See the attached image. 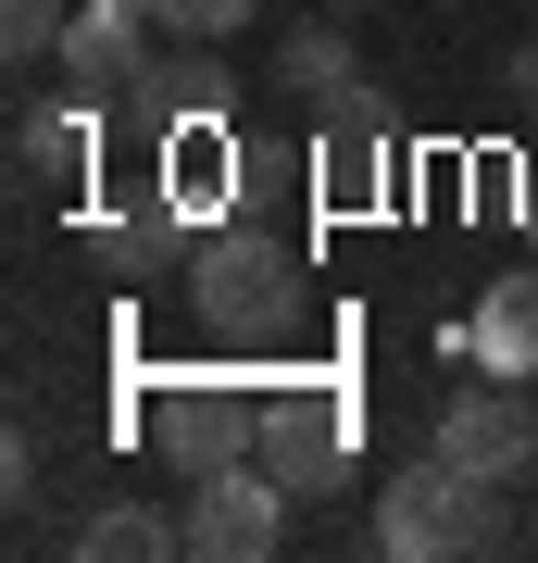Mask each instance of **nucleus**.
Segmentation results:
<instances>
[{"mask_svg":"<svg viewBox=\"0 0 538 563\" xmlns=\"http://www.w3.org/2000/svg\"><path fill=\"white\" fill-rule=\"evenodd\" d=\"M188 313H200V339H226V351H276L300 325V251L263 213H213L200 251H188Z\"/></svg>","mask_w":538,"mask_h":563,"instance_id":"nucleus-1","label":"nucleus"},{"mask_svg":"<svg viewBox=\"0 0 538 563\" xmlns=\"http://www.w3.org/2000/svg\"><path fill=\"white\" fill-rule=\"evenodd\" d=\"M388 563H476V551H514V514H501L488 476H463V463H388L376 476V526H363Z\"/></svg>","mask_w":538,"mask_h":563,"instance_id":"nucleus-2","label":"nucleus"},{"mask_svg":"<svg viewBox=\"0 0 538 563\" xmlns=\"http://www.w3.org/2000/svg\"><path fill=\"white\" fill-rule=\"evenodd\" d=\"M288 501L300 488L276 476V463H213V476L188 488V563H276L288 551Z\"/></svg>","mask_w":538,"mask_h":563,"instance_id":"nucleus-3","label":"nucleus"},{"mask_svg":"<svg viewBox=\"0 0 538 563\" xmlns=\"http://www.w3.org/2000/svg\"><path fill=\"white\" fill-rule=\"evenodd\" d=\"M139 439L176 463V476H213V463H251L263 451V401H239L226 376H176L139 401Z\"/></svg>","mask_w":538,"mask_h":563,"instance_id":"nucleus-4","label":"nucleus"},{"mask_svg":"<svg viewBox=\"0 0 538 563\" xmlns=\"http://www.w3.org/2000/svg\"><path fill=\"white\" fill-rule=\"evenodd\" d=\"M351 388H326V376H276L263 388V463H276L288 488H339L351 476Z\"/></svg>","mask_w":538,"mask_h":563,"instance_id":"nucleus-5","label":"nucleus"},{"mask_svg":"<svg viewBox=\"0 0 538 563\" xmlns=\"http://www.w3.org/2000/svg\"><path fill=\"white\" fill-rule=\"evenodd\" d=\"M163 51V13L151 0H76V25H63V88H76L88 113H125V88H139V63Z\"/></svg>","mask_w":538,"mask_h":563,"instance_id":"nucleus-6","label":"nucleus"},{"mask_svg":"<svg viewBox=\"0 0 538 563\" xmlns=\"http://www.w3.org/2000/svg\"><path fill=\"white\" fill-rule=\"evenodd\" d=\"M426 451L463 463V476H488V488H514V476H538V413H526V388H514V376L451 388V401H439V439H426Z\"/></svg>","mask_w":538,"mask_h":563,"instance_id":"nucleus-7","label":"nucleus"},{"mask_svg":"<svg viewBox=\"0 0 538 563\" xmlns=\"http://www.w3.org/2000/svg\"><path fill=\"white\" fill-rule=\"evenodd\" d=\"M314 188H326V213H376L388 201V101L376 88H326V139H314Z\"/></svg>","mask_w":538,"mask_h":563,"instance_id":"nucleus-8","label":"nucleus"},{"mask_svg":"<svg viewBox=\"0 0 538 563\" xmlns=\"http://www.w3.org/2000/svg\"><path fill=\"white\" fill-rule=\"evenodd\" d=\"M226 101H239V88H226L213 38H163V51L139 63V88H125V113H139V125H163V139H176V125H213Z\"/></svg>","mask_w":538,"mask_h":563,"instance_id":"nucleus-9","label":"nucleus"},{"mask_svg":"<svg viewBox=\"0 0 538 563\" xmlns=\"http://www.w3.org/2000/svg\"><path fill=\"white\" fill-rule=\"evenodd\" d=\"M463 351H476V376H514V388H526V376H538V276H488Z\"/></svg>","mask_w":538,"mask_h":563,"instance_id":"nucleus-10","label":"nucleus"},{"mask_svg":"<svg viewBox=\"0 0 538 563\" xmlns=\"http://www.w3.org/2000/svg\"><path fill=\"white\" fill-rule=\"evenodd\" d=\"M88 251L113 263L125 288H151V276H188V251H200V225H188L176 201H139V213H113V225H100Z\"/></svg>","mask_w":538,"mask_h":563,"instance_id":"nucleus-11","label":"nucleus"},{"mask_svg":"<svg viewBox=\"0 0 538 563\" xmlns=\"http://www.w3.org/2000/svg\"><path fill=\"white\" fill-rule=\"evenodd\" d=\"M188 551V514H151V501H113L76 526V563H176Z\"/></svg>","mask_w":538,"mask_h":563,"instance_id":"nucleus-12","label":"nucleus"},{"mask_svg":"<svg viewBox=\"0 0 538 563\" xmlns=\"http://www.w3.org/2000/svg\"><path fill=\"white\" fill-rule=\"evenodd\" d=\"M13 163H25L39 188L88 163V101H76V88H63V101H25V113H13Z\"/></svg>","mask_w":538,"mask_h":563,"instance_id":"nucleus-13","label":"nucleus"},{"mask_svg":"<svg viewBox=\"0 0 538 563\" xmlns=\"http://www.w3.org/2000/svg\"><path fill=\"white\" fill-rule=\"evenodd\" d=\"M276 76L314 88V101H326V88H351V38H339V13H300L288 38H276Z\"/></svg>","mask_w":538,"mask_h":563,"instance_id":"nucleus-14","label":"nucleus"},{"mask_svg":"<svg viewBox=\"0 0 538 563\" xmlns=\"http://www.w3.org/2000/svg\"><path fill=\"white\" fill-rule=\"evenodd\" d=\"M63 25H76V0H0V63H51Z\"/></svg>","mask_w":538,"mask_h":563,"instance_id":"nucleus-15","label":"nucleus"},{"mask_svg":"<svg viewBox=\"0 0 538 563\" xmlns=\"http://www.w3.org/2000/svg\"><path fill=\"white\" fill-rule=\"evenodd\" d=\"M151 13H163V38H239L263 0H151Z\"/></svg>","mask_w":538,"mask_h":563,"instance_id":"nucleus-16","label":"nucleus"},{"mask_svg":"<svg viewBox=\"0 0 538 563\" xmlns=\"http://www.w3.org/2000/svg\"><path fill=\"white\" fill-rule=\"evenodd\" d=\"M501 76H514V101H526V113H538V38H526V51H514V63H501Z\"/></svg>","mask_w":538,"mask_h":563,"instance_id":"nucleus-17","label":"nucleus"},{"mask_svg":"<svg viewBox=\"0 0 538 563\" xmlns=\"http://www.w3.org/2000/svg\"><path fill=\"white\" fill-rule=\"evenodd\" d=\"M514 225H526V251H538V176H526V188H514Z\"/></svg>","mask_w":538,"mask_h":563,"instance_id":"nucleus-18","label":"nucleus"},{"mask_svg":"<svg viewBox=\"0 0 538 563\" xmlns=\"http://www.w3.org/2000/svg\"><path fill=\"white\" fill-rule=\"evenodd\" d=\"M326 13H363V0H326Z\"/></svg>","mask_w":538,"mask_h":563,"instance_id":"nucleus-19","label":"nucleus"}]
</instances>
